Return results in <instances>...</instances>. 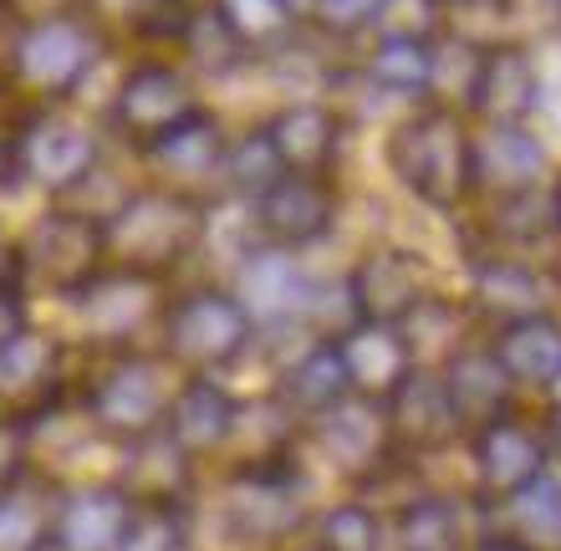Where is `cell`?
I'll use <instances>...</instances> for the list:
<instances>
[{
    "instance_id": "12",
    "label": "cell",
    "mask_w": 561,
    "mask_h": 551,
    "mask_svg": "<svg viewBox=\"0 0 561 551\" xmlns=\"http://www.w3.org/2000/svg\"><path fill=\"white\" fill-rule=\"evenodd\" d=\"M92 67V31L72 15H46L21 26L15 46V77H26L42 92H67Z\"/></svg>"
},
{
    "instance_id": "28",
    "label": "cell",
    "mask_w": 561,
    "mask_h": 551,
    "mask_svg": "<svg viewBox=\"0 0 561 551\" xmlns=\"http://www.w3.org/2000/svg\"><path fill=\"white\" fill-rule=\"evenodd\" d=\"M511 506V521L520 526V541L526 547H561V480L557 475H541L531 485H520L516 495H505Z\"/></svg>"
},
{
    "instance_id": "14",
    "label": "cell",
    "mask_w": 561,
    "mask_h": 551,
    "mask_svg": "<svg viewBox=\"0 0 561 551\" xmlns=\"http://www.w3.org/2000/svg\"><path fill=\"white\" fill-rule=\"evenodd\" d=\"M311 297H317V286L296 271L291 251H271L251 255V266L240 271V307L251 312V322H307L311 317Z\"/></svg>"
},
{
    "instance_id": "31",
    "label": "cell",
    "mask_w": 561,
    "mask_h": 551,
    "mask_svg": "<svg viewBox=\"0 0 561 551\" xmlns=\"http://www.w3.org/2000/svg\"><path fill=\"white\" fill-rule=\"evenodd\" d=\"M215 5L230 15V26H236L251 46L280 36V31H286V21H291V11H286V5H276V0H215Z\"/></svg>"
},
{
    "instance_id": "10",
    "label": "cell",
    "mask_w": 561,
    "mask_h": 551,
    "mask_svg": "<svg viewBox=\"0 0 561 551\" xmlns=\"http://www.w3.org/2000/svg\"><path fill=\"white\" fill-rule=\"evenodd\" d=\"M470 460H474V475L485 485V495H516L520 485H531L541 470H547V449H541V429L520 424L511 409L485 424H474V439H470Z\"/></svg>"
},
{
    "instance_id": "7",
    "label": "cell",
    "mask_w": 561,
    "mask_h": 551,
    "mask_svg": "<svg viewBox=\"0 0 561 551\" xmlns=\"http://www.w3.org/2000/svg\"><path fill=\"white\" fill-rule=\"evenodd\" d=\"M255 225L280 251H307L332 236L337 225V190L327 174H280L271 190L255 194Z\"/></svg>"
},
{
    "instance_id": "36",
    "label": "cell",
    "mask_w": 561,
    "mask_h": 551,
    "mask_svg": "<svg viewBox=\"0 0 561 551\" xmlns=\"http://www.w3.org/2000/svg\"><path fill=\"white\" fill-rule=\"evenodd\" d=\"M11 169H15V138L0 134V184L11 180Z\"/></svg>"
},
{
    "instance_id": "17",
    "label": "cell",
    "mask_w": 561,
    "mask_h": 551,
    "mask_svg": "<svg viewBox=\"0 0 561 551\" xmlns=\"http://www.w3.org/2000/svg\"><path fill=\"white\" fill-rule=\"evenodd\" d=\"M266 138L276 149L280 169H291V174H332L342 118L322 103H291L266 123Z\"/></svg>"
},
{
    "instance_id": "4",
    "label": "cell",
    "mask_w": 561,
    "mask_h": 551,
    "mask_svg": "<svg viewBox=\"0 0 561 551\" xmlns=\"http://www.w3.org/2000/svg\"><path fill=\"white\" fill-rule=\"evenodd\" d=\"M307 434H311V445L327 455V464H337V475H347V480H373L403 460L399 449H393V434H388L383 393L353 388L327 414L307 418Z\"/></svg>"
},
{
    "instance_id": "40",
    "label": "cell",
    "mask_w": 561,
    "mask_h": 551,
    "mask_svg": "<svg viewBox=\"0 0 561 551\" xmlns=\"http://www.w3.org/2000/svg\"><path fill=\"white\" fill-rule=\"evenodd\" d=\"M551 5H557V15H561V0H551Z\"/></svg>"
},
{
    "instance_id": "38",
    "label": "cell",
    "mask_w": 561,
    "mask_h": 551,
    "mask_svg": "<svg viewBox=\"0 0 561 551\" xmlns=\"http://www.w3.org/2000/svg\"><path fill=\"white\" fill-rule=\"evenodd\" d=\"M276 5H286V11L296 15V11H301V5H307V0H276Z\"/></svg>"
},
{
    "instance_id": "3",
    "label": "cell",
    "mask_w": 561,
    "mask_h": 551,
    "mask_svg": "<svg viewBox=\"0 0 561 551\" xmlns=\"http://www.w3.org/2000/svg\"><path fill=\"white\" fill-rule=\"evenodd\" d=\"M230 526L240 541H255V547H280L307 526V480L296 455L240 464L236 491H230Z\"/></svg>"
},
{
    "instance_id": "32",
    "label": "cell",
    "mask_w": 561,
    "mask_h": 551,
    "mask_svg": "<svg viewBox=\"0 0 561 551\" xmlns=\"http://www.w3.org/2000/svg\"><path fill=\"white\" fill-rule=\"evenodd\" d=\"M383 5L388 0H311L317 21H322L332 36H357V31H368L373 21H383Z\"/></svg>"
},
{
    "instance_id": "6",
    "label": "cell",
    "mask_w": 561,
    "mask_h": 551,
    "mask_svg": "<svg viewBox=\"0 0 561 551\" xmlns=\"http://www.w3.org/2000/svg\"><path fill=\"white\" fill-rule=\"evenodd\" d=\"M428 297V266L419 251L403 245H378L353 266L347 276V301H353V322H378V328H399L403 317H414Z\"/></svg>"
},
{
    "instance_id": "16",
    "label": "cell",
    "mask_w": 561,
    "mask_h": 551,
    "mask_svg": "<svg viewBox=\"0 0 561 551\" xmlns=\"http://www.w3.org/2000/svg\"><path fill=\"white\" fill-rule=\"evenodd\" d=\"M353 388L357 383H353V368H347V353H342V337H317L307 353H296L291 368L280 372L276 399L307 424V418L327 414L332 403H342Z\"/></svg>"
},
{
    "instance_id": "25",
    "label": "cell",
    "mask_w": 561,
    "mask_h": 551,
    "mask_svg": "<svg viewBox=\"0 0 561 551\" xmlns=\"http://www.w3.org/2000/svg\"><path fill=\"white\" fill-rule=\"evenodd\" d=\"M490 236L505 240V245H541V240L557 236V205H551V190H511L495 194L490 205Z\"/></svg>"
},
{
    "instance_id": "30",
    "label": "cell",
    "mask_w": 561,
    "mask_h": 551,
    "mask_svg": "<svg viewBox=\"0 0 561 551\" xmlns=\"http://www.w3.org/2000/svg\"><path fill=\"white\" fill-rule=\"evenodd\" d=\"M220 174L236 184L240 194H251V199H255V194L271 190L286 169H280L276 149H271L266 128H255V134H245L240 144H225V169H220Z\"/></svg>"
},
{
    "instance_id": "34",
    "label": "cell",
    "mask_w": 561,
    "mask_h": 551,
    "mask_svg": "<svg viewBox=\"0 0 561 551\" xmlns=\"http://www.w3.org/2000/svg\"><path fill=\"white\" fill-rule=\"evenodd\" d=\"M541 449H547V475L561 480V403H551L541 418Z\"/></svg>"
},
{
    "instance_id": "19",
    "label": "cell",
    "mask_w": 561,
    "mask_h": 551,
    "mask_svg": "<svg viewBox=\"0 0 561 551\" xmlns=\"http://www.w3.org/2000/svg\"><path fill=\"white\" fill-rule=\"evenodd\" d=\"M541 169H547V149L536 134H526V123H490V134L474 138V190H531Z\"/></svg>"
},
{
    "instance_id": "27",
    "label": "cell",
    "mask_w": 561,
    "mask_h": 551,
    "mask_svg": "<svg viewBox=\"0 0 561 551\" xmlns=\"http://www.w3.org/2000/svg\"><path fill=\"white\" fill-rule=\"evenodd\" d=\"M474 301L501 322H516L526 312H541V282L520 261H480L474 266Z\"/></svg>"
},
{
    "instance_id": "39",
    "label": "cell",
    "mask_w": 561,
    "mask_h": 551,
    "mask_svg": "<svg viewBox=\"0 0 561 551\" xmlns=\"http://www.w3.org/2000/svg\"><path fill=\"white\" fill-rule=\"evenodd\" d=\"M0 266H5V245H0Z\"/></svg>"
},
{
    "instance_id": "26",
    "label": "cell",
    "mask_w": 561,
    "mask_h": 551,
    "mask_svg": "<svg viewBox=\"0 0 561 551\" xmlns=\"http://www.w3.org/2000/svg\"><path fill=\"white\" fill-rule=\"evenodd\" d=\"M179 42H184V51H190L205 72H236L240 61L251 57V42L240 36L236 26H230V15L220 11V5H199V11L184 15V31H179Z\"/></svg>"
},
{
    "instance_id": "22",
    "label": "cell",
    "mask_w": 561,
    "mask_h": 551,
    "mask_svg": "<svg viewBox=\"0 0 561 551\" xmlns=\"http://www.w3.org/2000/svg\"><path fill=\"white\" fill-rule=\"evenodd\" d=\"M368 82L393 97H424L434 88V46L424 36H383L368 57Z\"/></svg>"
},
{
    "instance_id": "18",
    "label": "cell",
    "mask_w": 561,
    "mask_h": 551,
    "mask_svg": "<svg viewBox=\"0 0 561 551\" xmlns=\"http://www.w3.org/2000/svg\"><path fill=\"white\" fill-rule=\"evenodd\" d=\"M439 372H444V383H449V399H455L465 429H474V424H485V418H495V414L511 409L516 383H511V372L501 368V358H495V347L490 343L455 347V353L444 358Z\"/></svg>"
},
{
    "instance_id": "8",
    "label": "cell",
    "mask_w": 561,
    "mask_h": 551,
    "mask_svg": "<svg viewBox=\"0 0 561 551\" xmlns=\"http://www.w3.org/2000/svg\"><path fill=\"white\" fill-rule=\"evenodd\" d=\"M190 113H199L190 77L179 72V67H169V61H144V67H134V72L123 77L118 97H113V123H118L134 144H144V149L159 134H169L174 123H184Z\"/></svg>"
},
{
    "instance_id": "37",
    "label": "cell",
    "mask_w": 561,
    "mask_h": 551,
    "mask_svg": "<svg viewBox=\"0 0 561 551\" xmlns=\"http://www.w3.org/2000/svg\"><path fill=\"white\" fill-rule=\"evenodd\" d=\"M551 205H557V236H561V184L551 190Z\"/></svg>"
},
{
    "instance_id": "2",
    "label": "cell",
    "mask_w": 561,
    "mask_h": 551,
    "mask_svg": "<svg viewBox=\"0 0 561 551\" xmlns=\"http://www.w3.org/2000/svg\"><path fill=\"white\" fill-rule=\"evenodd\" d=\"M205 209L179 190H144L123 199L118 215L103 225V251H113L123 266L153 271L163 261L184 255L199 240Z\"/></svg>"
},
{
    "instance_id": "9",
    "label": "cell",
    "mask_w": 561,
    "mask_h": 551,
    "mask_svg": "<svg viewBox=\"0 0 561 551\" xmlns=\"http://www.w3.org/2000/svg\"><path fill=\"white\" fill-rule=\"evenodd\" d=\"M251 312L240 307V297H225V291H194L169 312V343L194 363H230L251 347Z\"/></svg>"
},
{
    "instance_id": "15",
    "label": "cell",
    "mask_w": 561,
    "mask_h": 551,
    "mask_svg": "<svg viewBox=\"0 0 561 551\" xmlns=\"http://www.w3.org/2000/svg\"><path fill=\"white\" fill-rule=\"evenodd\" d=\"M490 347H495V358H501V368L511 372L516 388L561 383V317H551L547 307L516 317V322H501Z\"/></svg>"
},
{
    "instance_id": "23",
    "label": "cell",
    "mask_w": 561,
    "mask_h": 551,
    "mask_svg": "<svg viewBox=\"0 0 561 551\" xmlns=\"http://www.w3.org/2000/svg\"><path fill=\"white\" fill-rule=\"evenodd\" d=\"M342 353H347L353 383L363 388V393H383V388L409 368V353H403L399 332L378 328V322H357V328L342 332Z\"/></svg>"
},
{
    "instance_id": "21",
    "label": "cell",
    "mask_w": 561,
    "mask_h": 551,
    "mask_svg": "<svg viewBox=\"0 0 561 551\" xmlns=\"http://www.w3.org/2000/svg\"><path fill=\"white\" fill-rule=\"evenodd\" d=\"M148 153L174 180H205V174H220L225 169V138L215 128V118H205V113H190L184 123H174L169 134H159L148 144Z\"/></svg>"
},
{
    "instance_id": "20",
    "label": "cell",
    "mask_w": 561,
    "mask_h": 551,
    "mask_svg": "<svg viewBox=\"0 0 561 551\" xmlns=\"http://www.w3.org/2000/svg\"><path fill=\"white\" fill-rule=\"evenodd\" d=\"M393 547L399 551H470L465 510L455 495H409L393 516Z\"/></svg>"
},
{
    "instance_id": "11",
    "label": "cell",
    "mask_w": 561,
    "mask_h": 551,
    "mask_svg": "<svg viewBox=\"0 0 561 551\" xmlns=\"http://www.w3.org/2000/svg\"><path fill=\"white\" fill-rule=\"evenodd\" d=\"M92 159H98V138L88 123L67 118V113H42L15 138V169H26L46 190H67V184L88 180Z\"/></svg>"
},
{
    "instance_id": "35",
    "label": "cell",
    "mask_w": 561,
    "mask_h": 551,
    "mask_svg": "<svg viewBox=\"0 0 561 551\" xmlns=\"http://www.w3.org/2000/svg\"><path fill=\"white\" fill-rule=\"evenodd\" d=\"M470 551H536V547H526L520 537H485V541H474Z\"/></svg>"
},
{
    "instance_id": "1",
    "label": "cell",
    "mask_w": 561,
    "mask_h": 551,
    "mask_svg": "<svg viewBox=\"0 0 561 551\" xmlns=\"http://www.w3.org/2000/svg\"><path fill=\"white\" fill-rule=\"evenodd\" d=\"M388 169L428 209H459L474 190V138L455 107H419L388 138Z\"/></svg>"
},
{
    "instance_id": "13",
    "label": "cell",
    "mask_w": 561,
    "mask_h": 551,
    "mask_svg": "<svg viewBox=\"0 0 561 551\" xmlns=\"http://www.w3.org/2000/svg\"><path fill=\"white\" fill-rule=\"evenodd\" d=\"M541 103L536 61L520 46H480L470 72V107L485 123H526Z\"/></svg>"
},
{
    "instance_id": "33",
    "label": "cell",
    "mask_w": 561,
    "mask_h": 551,
    "mask_svg": "<svg viewBox=\"0 0 561 551\" xmlns=\"http://www.w3.org/2000/svg\"><path fill=\"white\" fill-rule=\"evenodd\" d=\"M21 15H15L11 0H0V82L5 77H15V46H21Z\"/></svg>"
},
{
    "instance_id": "5",
    "label": "cell",
    "mask_w": 561,
    "mask_h": 551,
    "mask_svg": "<svg viewBox=\"0 0 561 551\" xmlns=\"http://www.w3.org/2000/svg\"><path fill=\"white\" fill-rule=\"evenodd\" d=\"M383 414H388V434H393V449L403 460H419V455H439L465 434V418H459L455 399H449V383H444L439 368H424V363H409V368L383 388Z\"/></svg>"
},
{
    "instance_id": "29",
    "label": "cell",
    "mask_w": 561,
    "mask_h": 551,
    "mask_svg": "<svg viewBox=\"0 0 561 551\" xmlns=\"http://www.w3.org/2000/svg\"><path fill=\"white\" fill-rule=\"evenodd\" d=\"M317 551H383V516L368 501H342L317 516Z\"/></svg>"
},
{
    "instance_id": "24",
    "label": "cell",
    "mask_w": 561,
    "mask_h": 551,
    "mask_svg": "<svg viewBox=\"0 0 561 551\" xmlns=\"http://www.w3.org/2000/svg\"><path fill=\"white\" fill-rule=\"evenodd\" d=\"M236 403H230V393H220L215 383H205V378H194L184 393H179L174 403V434L179 445L190 449H215L225 445L230 434H236Z\"/></svg>"
}]
</instances>
